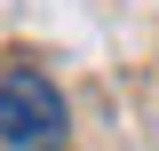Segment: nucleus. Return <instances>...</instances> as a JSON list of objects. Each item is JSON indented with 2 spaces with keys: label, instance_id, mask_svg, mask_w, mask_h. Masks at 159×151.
<instances>
[{
  "label": "nucleus",
  "instance_id": "nucleus-1",
  "mask_svg": "<svg viewBox=\"0 0 159 151\" xmlns=\"http://www.w3.org/2000/svg\"><path fill=\"white\" fill-rule=\"evenodd\" d=\"M72 135V112H64V88L32 64L0 72V143L8 151H64Z\"/></svg>",
  "mask_w": 159,
  "mask_h": 151
}]
</instances>
